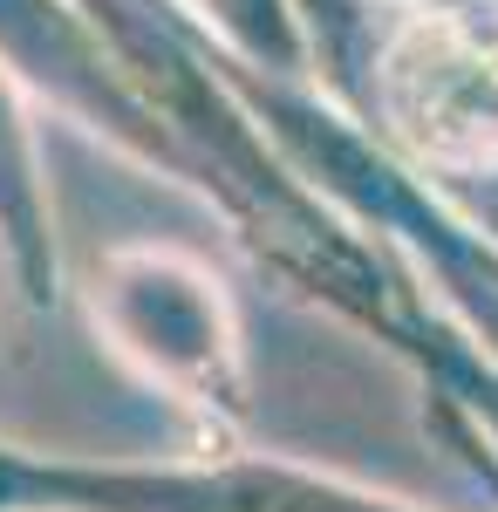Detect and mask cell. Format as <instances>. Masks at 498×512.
<instances>
[{"instance_id": "cell-1", "label": "cell", "mask_w": 498, "mask_h": 512, "mask_svg": "<svg viewBox=\"0 0 498 512\" xmlns=\"http://www.w3.org/2000/svg\"><path fill=\"white\" fill-rule=\"evenodd\" d=\"M396 117L430 158H498V35L437 14L389 55Z\"/></svg>"}]
</instances>
